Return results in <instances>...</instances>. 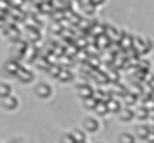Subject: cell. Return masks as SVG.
<instances>
[{
    "label": "cell",
    "mask_w": 154,
    "mask_h": 143,
    "mask_svg": "<svg viewBox=\"0 0 154 143\" xmlns=\"http://www.w3.org/2000/svg\"><path fill=\"white\" fill-rule=\"evenodd\" d=\"M80 127L88 133V134H95L101 130V121L98 116H94V115H88L82 119V124Z\"/></svg>",
    "instance_id": "obj_1"
},
{
    "label": "cell",
    "mask_w": 154,
    "mask_h": 143,
    "mask_svg": "<svg viewBox=\"0 0 154 143\" xmlns=\"http://www.w3.org/2000/svg\"><path fill=\"white\" fill-rule=\"evenodd\" d=\"M53 86L50 85V83H47V82H39V83H36V86L33 88V94H35V97L39 100V101H47V100H50L51 97H53Z\"/></svg>",
    "instance_id": "obj_2"
},
{
    "label": "cell",
    "mask_w": 154,
    "mask_h": 143,
    "mask_svg": "<svg viewBox=\"0 0 154 143\" xmlns=\"http://www.w3.org/2000/svg\"><path fill=\"white\" fill-rule=\"evenodd\" d=\"M0 107H2V110H3V112H6V113L17 112V110H18V107H20V100H18V97L11 95V97L3 98L2 101H0Z\"/></svg>",
    "instance_id": "obj_3"
},
{
    "label": "cell",
    "mask_w": 154,
    "mask_h": 143,
    "mask_svg": "<svg viewBox=\"0 0 154 143\" xmlns=\"http://www.w3.org/2000/svg\"><path fill=\"white\" fill-rule=\"evenodd\" d=\"M15 80L20 85H32L35 82V73L29 68H21L18 71V74L15 76Z\"/></svg>",
    "instance_id": "obj_4"
},
{
    "label": "cell",
    "mask_w": 154,
    "mask_h": 143,
    "mask_svg": "<svg viewBox=\"0 0 154 143\" xmlns=\"http://www.w3.org/2000/svg\"><path fill=\"white\" fill-rule=\"evenodd\" d=\"M75 95L80 101L83 100H88V98H92L94 97V88L88 83H79L75 86Z\"/></svg>",
    "instance_id": "obj_5"
},
{
    "label": "cell",
    "mask_w": 154,
    "mask_h": 143,
    "mask_svg": "<svg viewBox=\"0 0 154 143\" xmlns=\"http://www.w3.org/2000/svg\"><path fill=\"white\" fill-rule=\"evenodd\" d=\"M20 69H21L20 63H18L17 60H14V59H8V60L3 63V71H5L8 76H14V79H15V76L18 74Z\"/></svg>",
    "instance_id": "obj_6"
},
{
    "label": "cell",
    "mask_w": 154,
    "mask_h": 143,
    "mask_svg": "<svg viewBox=\"0 0 154 143\" xmlns=\"http://www.w3.org/2000/svg\"><path fill=\"white\" fill-rule=\"evenodd\" d=\"M134 118H136V113H134L131 109H128V107L122 109V110L118 113V121L122 122V124H130V122H133Z\"/></svg>",
    "instance_id": "obj_7"
},
{
    "label": "cell",
    "mask_w": 154,
    "mask_h": 143,
    "mask_svg": "<svg viewBox=\"0 0 154 143\" xmlns=\"http://www.w3.org/2000/svg\"><path fill=\"white\" fill-rule=\"evenodd\" d=\"M71 133H72V136L75 137L77 143H86V142H88V133H86L82 127H77V128L71 130Z\"/></svg>",
    "instance_id": "obj_8"
},
{
    "label": "cell",
    "mask_w": 154,
    "mask_h": 143,
    "mask_svg": "<svg viewBox=\"0 0 154 143\" xmlns=\"http://www.w3.org/2000/svg\"><path fill=\"white\" fill-rule=\"evenodd\" d=\"M82 103V109H85L86 112H95V109H97V106H98V100L95 98V97H92V98H88V100H83V101H80Z\"/></svg>",
    "instance_id": "obj_9"
},
{
    "label": "cell",
    "mask_w": 154,
    "mask_h": 143,
    "mask_svg": "<svg viewBox=\"0 0 154 143\" xmlns=\"http://www.w3.org/2000/svg\"><path fill=\"white\" fill-rule=\"evenodd\" d=\"M116 140H118V143H136L137 142V137L134 136V133L125 131V133H121Z\"/></svg>",
    "instance_id": "obj_10"
},
{
    "label": "cell",
    "mask_w": 154,
    "mask_h": 143,
    "mask_svg": "<svg viewBox=\"0 0 154 143\" xmlns=\"http://www.w3.org/2000/svg\"><path fill=\"white\" fill-rule=\"evenodd\" d=\"M11 95H14V89H12V86L8 83V82H3L2 85H0V98H8V97H11Z\"/></svg>",
    "instance_id": "obj_11"
},
{
    "label": "cell",
    "mask_w": 154,
    "mask_h": 143,
    "mask_svg": "<svg viewBox=\"0 0 154 143\" xmlns=\"http://www.w3.org/2000/svg\"><path fill=\"white\" fill-rule=\"evenodd\" d=\"M151 134V131H148V128L146 127H143V125H139L137 128H136V131H134V136L139 139V140H146V137Z\"/></svg>",
    "instance_id": "obj_12"
},
{
    "label": "cell",
    "mask_w": 154,
    "mask_h": 143,
    "mask_svg": "<svg viewBox=\"0 0 154 143\" xmlns=\"http://www.w3.org/2000/svg\"><path fill=\"white\" fill-rule=\"evenodd\" d=\"M94 113H95V116H98V118H104V116L109 113V107H107V104H104V103L100 101Z\"/></svg>",
    "instance_id": "obj_13"
},
{
    "label": "cell",
    "mask_w": 154,
    "mask_h": 143,
    "mask_svg": "<svg viewBox=\"0 0 154 143\" xmlns=\"http://www.w3.org/2000/svg\"><path fill=\"white\" fill-rule=\"evenodd\" d=\"M59 143H77V140H75V137L72 136L71 131H66V133L60 134V137H59Z\"/></svg>",
    "instance_id": "obj_14"
},
{
    "label": "cell",
    "mask_w": 154,
    "mask_h": 143,
    "mask_svg": "<svg viewBox=\"0 0 154 143\" xmlns=\"http://www.w3.org/2000/svg\"><path fill=\"white\" fill-rule=\"evenodd\" d=\"M107 107H109V112H112V113H119L122 109H121V104H119V101H116V100H110L109 103H107Z\"/></svg>",
    "instance_id": "obj_15"
},
{
    "label": "cell",
    "mask_w": 154,
    "mask_h": 143,
    "mask_svg": "<svg viewBox=\"0 0 154 143\" xmlns=\"http://www.w3.org/2000/svg\"><path fill=\"white\" fill-rule=\"evenodd\" d=\"M91 2L95 5V8H101V6H104L107 3V0H91Z\"/></svg>",
    "instance_id": "obj_16"
},
{
    "label": "cell",
    "mask_w": 154,
    "mask_h": 143,
    "mask_svg": "<svg viewBox=\"0 0 154 143\" xmlns=\"http://www.w3.org/2000/svg\"><path fill=\"white\" fill-rule=\"evenodd\" d=\"M134 113H136V118H137V119H140V118H143V115H145V116H148V113H146V110L143 112L142 109H140V110H136ZM140 121H142V119H140Z\"/></svg>",
    "instance_id": "obj_17"
},
{
    "label": "cell",
    "mask_w": 154,
    "mask_h": 143,
    "mask_svg": "<svg viewBox=\"0 0 154 143\" xmlns=\"http://www.w3.org/2000/svg\"><path fill=\"white\" fill-rule=\"evenodd\" d=\"M145 142H148V143H154V131H151V134L146 137V140Z\"/></svg>",
    "instance_id": "obj_18"
},
{
    "label": "cell",
    "mask_w": 154,
    "mask_h": 143,
    "mask_svg": "<svg viewBox=\"0 0 154 143\" xmlns=\"http://www.w3.org/2000/svg\"><path fill=\"white\" fill-rule=\"evenodd\" d=\"M97 143H103V142H97Z\"/></svg>",
    "instance_id": "obj_19"
},
{
    "label": "cell",
    "mask_w": 154,
    "mask_h": 143,
    "mask_svg": "<svg viewBox=\"0 0 154 143\" xmlns=\"http://www.w3.org/2000/svg\"><path fill=\"white\" fill-rule=\"evenodd\" d=\"M77 2H80V0H77Z\"/></svg>",
    "instance_id": "obj_20"
},
{
    "label": "cell",
    "mask_w": 154,
    "mask_h": 143,
    "mask_svg": "<svg viewBox=\"0 0 154 143\" xmlns=\"http://www.w3.org/2000/svg\"><path fill=\"white\" fill-rule=\"evenodd\" d=\"M86 143H88V142H86Z\"/></svg>",
    "instance_id": "obj_21"
}]
</instances>
